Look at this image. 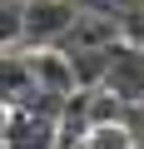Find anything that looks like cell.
<instances>
[{
  "label": "cell",
  "mask_w": 144,
  "mask_h": 149,
  "mask_svg": "<svg viewBox=\"0 0 144 149\" xmlns=\"http://www.w3.org/2000/svg\"><path fill=\"white\" fill-rule=\"evenodd\" d=\"M0 144L5 149H55L60 144V114L35 109V104H10Z\"/></svg>",
  "instance_id": "cell-1"
},
{
  "label": "cell",
  "mask_w": 144,
  "mask_h": 149,
  "mask_svg": "<svg viewBox=\"0 0 144 149\" xmlns=\"http://www.w3.org/2000/svg\"><path fill=\"white\" fill-rule=\"evenodd\" d=\"M85 149H139V134L129 129V119H99L90 124Z\"/></svg>",
  "instance_id": "cell-2"
},
{
  "label": "cell",
  "mask_w": 144,
  "mask_h": 149,
  "mask_svg": "<svg viewBox=\"0 0 144 149\" xmlns=\"http://www.w3.org/2000/svg\"><path fill=\"white\" fill-rule=\"evenodd\" d=\"M25 40V0H0V50H15Z\"/></svg>",
  "instance_id": "cell-3"
},
{
  "label": "cell",
  "mask_w": 144,
  "mask_h": 149,
  "mask_svg": "<svg viewBox=\"0 0 144 149\" xmlns=\"http://www.w3.org/2000/svg\"><path fill=\"white\" fill-rule=\"evenodd\" d=\"M139 45H144V35H139Z\"/></svg>",
  "instance_id": "cell-4"
}]
</instances>
